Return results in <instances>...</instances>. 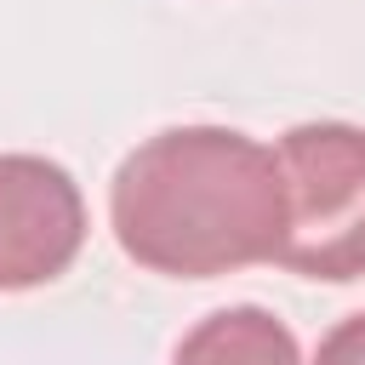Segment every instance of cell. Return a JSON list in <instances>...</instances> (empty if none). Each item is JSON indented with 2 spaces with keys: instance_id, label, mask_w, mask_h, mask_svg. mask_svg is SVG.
<instances>
[{
  "instance_id": "obj_1",
  "label": "cell",
  "mask_w": 365,
  "mask_h": 365,
  "mask_svg": "<svg viewBox=\"0 0 365 365\" xmlns=\"http://www.w3.org/2000/svg\"><path fill=\"white\" fill-rule=\"evenodd\" d=\"M120 251L165 279H217L274 262L285 240L279 154L234 125H171L137 143L108 182Z\"/></svg>"
},
{
  "instance_id": "obj_2",
  "label": "cell",
  "mask_w": 365,
  "mask_h": 365,
  "mask_svg": "<svg viewBox=\"0 0 365 365\" xmlns=\"http://www.w3.org/2000/svg\"><path fill=\"white\" fill-rule=\"evenodd\" d=\"M285 240L279 268L325 285L365 279V125L308 120L279 137Z\"/></svg>"
},
{
  "instance_id": "obj_3",
  "label": "cell",
  "mask_w": 365,
  "mask_h": 365,
  "mask_svg": "<svg viewBox=\"0 0 365 365\" xmlns=\"http://www.w3.org/2000/svg\"><path fill=\"white\" fill-rule=\"evenodd\" d=\"M86 245L80 182L46 154H0V291H34L68 274Z\"/></svg>"
},
{
  "instance_id": "obj_4",
  "label": "cell",
  "mask_w": 365,
  "mask_h": 365,
  "mask_svg": "<svg viewBox=\"0 0 365 365\" xmlns=\"http://www.w3.org/2000/svg\"><path fill=\"white\" fill-rule=\"evenodd\" d=\"M171 365H302L291 325L257 302L205 314L171 354Z\"/></svg>"
},
{
  "instance_id": "obj_5",
  "label": "cell",
  "mask_w": 365,
  "mask_h": 365,
  "mask_svg": "<svg viewBox=\"0 0 365 365\" xmlns=\"http://www.w3.org/2000/svg\"><path fill=\"white\" fill-rule=\"evenodd\" d=\"M314 365H365V314H348L325 331Z\"/></svg>"
}]
</instances>
